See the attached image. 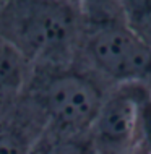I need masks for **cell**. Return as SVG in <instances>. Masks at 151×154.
<instances>
[{
  "label": "cell",
  "mask_w": 151,
  "mask_h": 154,
  "mask_svg": "<svg viewBox=\"0 0 151 154\" xmlns=\"http://www.w3.org/2000/svg\"><path fill=\"white\" fill-rule=\"evenodd\" d=\"M111 88L77 59L65 63L36 65L20 101L42 130L85 135L90 133Z\"/></svg>",
  "instance_id": "1"
},
{
  "label": "cell",
  "mask_w": 151,
  "mask_h": 154,
  "mask_svg": "<svg viewBox=\"0 0 151 154\" xmlns=\"http://www.w3.org/2000/svg\"><path fill=\"white\" fill-rule=\"evenodd\" d=\"M85 13L73 0H7L0 5V32L33 65L77 60Z\"/></svg>",
  "instance_id": "2"
},
{
  "label": "cell",
  "mask_w": 151,
  "mask_h": 154,
  "mask_svg": "<svg viewBox=\"0 0 151 154\" xmlns=\"http://www.w3.org/2000/svg\"><path fill=\"white\" fill-rule=\"evenodd\" d=\"M77 59L111 86L140 85L151 91V47L119 16L86 18Z\"/></svg>",
  "instance_id": "3"
},
{
  "label": "cell",
  "mask_w": 151,
  "mask_h": 154,
  "mask_svg": "<svg viewBox=\"0 0 151 154\" xmlns=\"http://www.w3.org/2000/svg\"><path fill=\"white\" fill-rule=\"evenodd\" d=\"M151 91L140 85H117L107 91L90 128L94 154H135L141 144L143 107Z\"/></svg>",
  "instance_id": "4"
},
{
  "label": "cell",
  "mask_w": 151,
  "mask_h": 154,
  "mask_svg": "<svg viewBox=\"0 0 151 154\" xmlns=\"http://www.w3.org/2000/svg\"><path fill=\"white\" fill-rule=\"evenodd\" d=\"M42 127L20 101L0 104V154H29Z\"/></svg>",
  "instance_id": "5"
},
{
  "label": "cell",
  "mask_w": 151,
  "mask_h": 154,
  "mask_svg": "<svg viewBox=\"0 0 151 154\" xmlns=\"http://www.w3.org/2000/svg\"><path fill=\"white\" fill-rule=\"evenodd\" d=\"M34 65L11 39L0 32V104L21 97Z\"/></svg>",
  "instance_id": "6"
},
{
  "label": "cell",
  "mask_w": 151,
  "mask_h": 154,
  "mask_svg": "<svg viewBox=\"0 0 151 154\" xmlns=\"http://www.w3.org/2000/svg\"><path fill=\"white\" fill-rule=\"evenodd\" d=\"M29 154H94L90 135H68L42 130L31 146Z\"/></svg>",
  "instance_id": "7"
},
{
  "label": "cell",
  "mask_w": 151,
  "mask_h": 154,
  "mask_svg": "<svg viewBox=\"0 0 151 154\" xmlns=\"http://www.w3.org/2000/svg\"><path fill=\"white\" fill-rule=\"evenodd\" d=\"M124 23L151 47V0H117Z\"/></svg>",
  "instance_id": "8"
},
{
  "label": "cell",
  "mask_w": 151,
  "mask_h": 154,
  "mask_svg": "<svg viewBox=\"0 0 151 154\" xmlns=\"http://www.w3.org/2000/svg\"><path fill=\"white\" fill-rule=\"evenodd\" d=\"M73 2H77V3H80V5H81V3H85V2H91V0H73Z\"/></svg>",
  "instance_id": "9"
},
{
  "label": "cell",
  "mask_w": 151,
  "mask_h": 154,
  "mask_svg": "<svg viewBox=\"0 0 151 154\" xmlns=\"http://www.w3.org/2000/svg\"><path fill=\"white\" fill-rule=\"evenodd\" d=\"M7 2V0H0V5H3V3H5Z\"/></svg>",
  "instance_id": "10"
},
{
  "label": "cell",
  "mask_w": 151,
  "mask_h": 154,
  "mask_svg": "<svg viewBox=\"0 0 151 154\" xmlns=\"http://www.w3.org/2000/svg\"><path fill=\"white\" fill-rule=\"evenodd\" d=\"M135 154H145V152H141V151H138V152H135Z\"/></svg>",
  "instance_id": "11"
}]
</instances>
